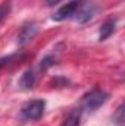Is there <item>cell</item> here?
Wrapping results in <instances>:
<instances>
[{"label": "cell", "instance_id": "8", "mask_svg": "<svg viewBox=\"0 0 125 126\" xmlns=\"http://www.w3.org/2000/svg\"><path fill=\"white\" fill-rule=\"evenodd\" d=\"M94 12H96V9H94L93 6H87L85 9H83V12L80 13V16H78V21L81 22V24H84V22H88L91 18H93Z\"/></svg>", "mask_w": 125, "mask_h": 126}, {"label": "cell", "instance_id": "9", "mask_svg": "<svg viewBox=\"0 0 125 126\" xmlns=\"http://www.w3.org/2000/svg\"><path fill=\"white\" fill-rule=\"evenodd\" d=\"M9 12H10V3L9 1L0 4V24L6 19V16L9 15Z\"/></svg>", "mask_w": 125, "mask_h": 126}, {"label": "cell", "instance_id": "7", "mask_svg": "<svg viewBox=\"0 0 125 126\" xmlns=\"http://www.w3.org/2000/svg\"><path fill=\"white\" fill-rule=\"evenodd\" d=\"M35 84V75L32 70H27L21 78V87L24 90H31Z\"/></svg>", "mask_w": 125, "mask_h": 126}, {"label": "cell", "instance_id": "1", "mask_svg": "<svg viewBox=\"0 0 125 126\" xmlns=\"http://www.w3.org/2000/svg\"><path fill=\"white\" fill-rule=\"evenodd\" d=\"M44 107H46V103L43 100H32L30 103H27L22 110H21V114L25 120H38L43 113H44Z\"/></svg>", "mask_w": 125, "mask_h": 126}, {"label": "cell", "instance_id": "11", "mask_svg": "<svg viewBox=\"0 0 125 126\" xmlns=\"http://www.w3.org/2000/svg\"><path fill=\"white\" fill-rule=\"evenodd\" d=\"M122 111H124V107L121 106L118 109V123H122Z\"/></svg>", "mask_w": 125, "mask_h": 126}, {"label": "cell", "instance_id": "2", "mask_svg": "<svg viewBox=\"0 0 125 126\" xmlns=\"http://www.w3.org/2000/svg\"><path fill=\"white\" fill-rule=\"evenodd\" d=\"M107 98H109V94L107 93H104L103 90L96 88V90H93L91 93H88V94L85 95L84 106L88 110H97L99 107H102L107 101Z\"/></svg>", "mask_w": 125, "mask_h": 126}, {"label": "cell", "instance_id": "10", "mask_svg": "<svg viewBox=\"0 0 125 126\" xmlns=\"http://www.w3.org/2000/svg\"><path fill=\"white\" fill-rule=\"evenodd\" d=\"M56 62V59L55 57H52V56H46L43 60H41V64H40V67H41V70H46V69H49L50 66H53Z\"/></svg>", "mask_w": 125, "mask_h": 126}, {"label": "cell", "instance_id": "6", "mask_svg": "<svg viewBox=\"0 0 125 126\" xmlns=\"http://www.w3.org/2000/svg\"><path fill=\"white\" fill-rule=\"evenodd\" d=\"M80 119H81V110L75 109V110H72V111L68 114V117L63 120L62 126H80Z\"/></svg>", "mask_w": 125, "mask_h": 126}, {"label": "cell", "instance_id": "4", "mask_svg": "<svg viewBox=\"0 0 125 126\" xmlns=\"http://www.w3.org/2000/svg\"><path fill=\"white\" fill-rule=\"evenodd\" d=\"M77 10H78V1L77 0H72V1L63 4L62 7L58 9V12L53 15V19L55 21H65L66 18H71Z\"/></svg>", "mask_w": 125, "mask_h": 126}, {"label": "cell", "instance_id": "5", "mask_svg": "<svg viewBox=\"0 0 125 126\" xmlns=\"http://www.w3.org/2000/svg\"><path fill=\"white\" fill-rule=\"evenodd\" d=\"M115 25H116V21L115 19H107V21H104L103 24H102V27H100V31H99V38H100V41H104L106 38H109L113 31H115Z\"/></svg>", "mask_w": 125, "mask_h": 126}, {"label": "cell", "instance_id": "3", "mask_svg": "<svg viewBox=\"0 0 125 126\" xmlns=\"http://www.w3.org/2000/svg\"><path fill=\"white\" fill-rule=\"evenodd\" d=\"M37 32H38V27H37V24H34V22H28V24H25V25L21 28L19 34H18V44H21V46L27 44L28 41H31L32 38L37 35Z\"/></svg>", "mask_w": 125, "mask_h": 126}]
</instances>
